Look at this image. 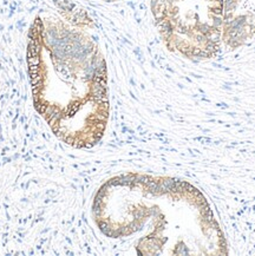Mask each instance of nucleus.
I'll use <instances>...</instances> for the list:
<instances>
[{
  "mask_svg": "<svg viewBox=\"0 0 255 256\" xmlns=\"http://www.w3.org/2000/svg\"><path fill=\"white\" fill-rule=\"evenodd\" d=\"M27 63H29V66H40L41 60L39 56H33V57H27Z\"/></svg>",
  "mask_w": 255,
  "mask_h": 256,
  "instance_id": "1",
  "label": "nucleus"
}]
</instances>
